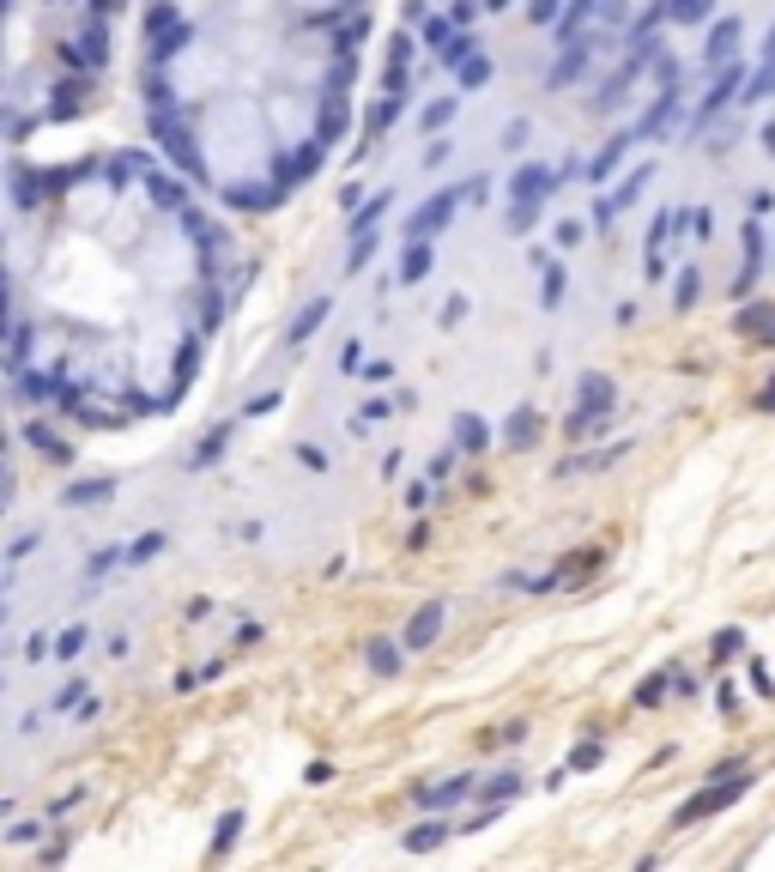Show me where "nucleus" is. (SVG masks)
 <instances>
[{
	"instance_id": "13",
	"label": "nucleus",
	"mask_w": 775,
	"mask_h": 872,
	"mask_svg": "<svg viewBox=\"0 0 775 872\" xmlns=\"http://www.w3.org/2000/svg\"><path fill=\"white\" fill-rule=\"evenodd\" d=\"M327 316H334V297H315V303H304V309H297V321L285 327V339H291V346H304V339L315 334V327H321Z\"/></svg>"
},
{
	"instance_id": "55",
	"label": "nucleus",
	"mask_w": 775,
	"mask_h": 872,
	"mask_svg": "<svg viewBox=\"0 0 775 872\" xmlns=\"http://www.w3.org/2000/svg\"><path fill=\"white\" fill-rule=\"evenodd\" d=\"M79 697H85V679H67V685L55 690V709H67V703H79Z\"/></svg>"
},
{
	"instance_id": "47",
	"label": "nucleus",
	"mask_w": 775,
	"mask_h": 872,
	"mask_svg": "<svg viewBox=\"0 0 775 872\" xmlns=\"http://www.w3.org/2000/svg\"><path fill=\"white\" fill-rule=\"evenodd\" d=\"M236 830H243V812H231V818H219V842H212V855H224L236 842Z\"/></svg>"
},
{
	"instance_id": "2",
	"label": "nucleus",
	"mask_w": 775,
	"mask_h": 872,
	"mask_svg": "<svg viewBox=\"0 0 775 872\" xmlns=\"http://www.w3.org/2000/svg\"><path fill=\"white\" fill-rule=\"evenodd\" d=\"M467 201V182L460 188H437V201H424L418 213L406 218V236H437L442 224H449V218H455V206Z\"/></svg>"
},
{
	"instance_id": "57",
	"label": "nucleus",
	"mask_w": 775,
	"mask_h": 872,
	"mask_svg": "<svg viewBox=\"0 0 775 872\" xmlns=\"http://www.w3.org/2000/svg\"><path fill=\"white\" fill-rule=\"evenodd\" d=\"M297 461H304V467H315V472L327 467V454H321V449H309V442H297Z\"/></svg>"
},
{
	"instance_id": "60",
	"label": "nucleus",
	"mask_w": 775,
	"mask_h": 872,
	"mask_svg": "<svg viewBox=\"0 0 775 872\" xmlns=\"http://www.w3.org/2000/svg\"><path fill=\"white\" fill-rule=\"evenodd\" d=\"M25 552H36V534H18V539H13V552H6V557H13V564H18V557H25Z\"/></svg>"
},
{
	"instance_id": "35",
	"label": "nucleus",
	"mask_w": 775,
	"mask_h": 872,
	"mask_svg": "<svg viewBox=\"0 0 775 872\" xmlns=\"http://www.w3.org/2000/svg\"><path fill=\"white\" fill-rule=\"evenodd\" d=\"M442 836H449V824H424V830H412V836H406V848H412V855H430Z\"/></svg>"
},
{
	"instance_id": "28",
	"label": "nucleus",
	"mask_w": 775,
	"mask_h": 872,
	"mask_svg": "<svg viewBox=\"0 0 775 872\" xmlns=\"http://www.w3.org/2000/svg\"><path fill=\"white\" fill-rule=\"evenodd\" d=\"M455 18H442V13H430L424 18V43H430V49H449V43H455Z\"/></svg>"
},
{
	"instance_id": "40",
	"label": "nucleus",
	"mask_w": 775,
	"mask_h": 872,
	"mask_svg": "<svg viewBox=\"0 0 775 872\" xmlns=\"http://www.w3.org/2000/svg\"><path fill=\"white\" fill-rule=\"evenodd\" d=\"M437 61H442V67H460V61H472V36L460 31L455 43H449V49H437Z\"/></svg>"
},
{
	"instance_id": "24",
	"label": "nucleus",
	"mask_w": 775,
	"mask_h": 872,
	"mask_svg": "<svg viewBox=\"0 0 775 872\" xmlns=\"http://www.w3.org/2000/svg\"><path fill=\"white\" fill-rule=\"evenodd\" d=\"M188 36H194V31H188V25H170V31H158V36H152V61H158V67H164V61H170V55H176V49H182Z\"/></svg>"
},
{
	"instance_id": "52",
	"label": "nucleus",
	"mask_w": 775,
	"mask_h": 872,
	"mask_svg": "<svg viewBox=\"0 0 775 872\" xmlns=\"http://www.w3.org/2000/svg\"><path fill=\"white\" fill-rule=\"evenodd\" d=\"M406 61H412V36H394L388 43V67H406Z\"/></svg>"
},
{
	"instance_id": "36",
	"label": "nucleus",
	"mask_w": 775,
	"mask_h": 872,
	"mask_svg": "<svg viewBox=\"0 0 775 872\" xmlns=\"http://www.w3.org/2000/svg\"><path fill=\"white\" fill-rule=\"evenodd\" d=\"M697 291H703V279H697V267H685V273L673 279V303H678V309H691Z\"/></svg>"
},
{
	"instance_id": "23",
	"label": "nucleus",
	"mask_w": 775,
	"mask_h": 872,
	"mask_svg": "<svg viewBox=\"0 0 775 872\" xmlns=\"http://www.w3.org/2000/svg\"><path fill=\"white\" fill-rule=\"evenodd\" d=\"M146 176V188H152V201L158 206H170V213H182V188L170 182V176H158V170H140Z\"/></svg>"
},
{
	"instance_id": "21",
	"label": "nucleus",
	"mask_w": 775,
	"mask_h": 872,
	"mask_svg": "<svg viewBox=\"0 0 775 872\" xmlns=\"http://www.w3.org/2000/svg\"><path fill=\"white\" fill-rule=\"evenodd\" d=\"M400 109H406V91H382V103L370 109V140L382 134V128H394V121H400Z\"/></svg>"
},
{
	"instance_id": "4",
	"label": "nucleus",
	"mask_w": 775,
	"mask_h": 872,
	"mask_svg": "<svg viewBox=\"0 0 775 872\" xmlns=\"http://www.w3.org/2000/svg\"><path fill=\"white\" fill-rule=\"evenodd\" d=\"M739 91H745V67H739V61H727V73H715V85H708V98H703V109H697V121L721 116L727 103H745Z\"/></svg>"
},
{
	"instance_id": "15",
	"label": "nucleus",
	"mask_w": 775,
	"mask_h": 872,
	"mask_svg": "<svg viewBox=\"0 0 775 872\" xmlns=\"http://www.w3.org/2000/svg\"><path fill=\"white\" fill-rule=\"evenodd\" d=\"M485 442H491V424L479 419V412H460L455 419V449L460 454H485Z\"/></svg>"
},
{
	"instance_id": "27",
	"label": "nucleus",
	"mask_w": 775,
	"mask_h": 872,
	"mask_svg": "<svg viewBox=\"0 0 775 872\" xmlns=\"http://www.w3.org/2000/svg\"><path fill=\"white\" fill-rule=\"evenodd\" d=\"M224 442H231V424H219V431H212V436H206V442H201V449H194V454H188V467H212V461H219V454H224Z\"/></svg>"
},
{
	"instance_id": "34",
	"label": "nucleus",
	"mask_w": 775,
	"mask_h": 872,
	"mask_svg": "<svg viewBox=\"0 0 775 872\" xmlns=\"http://www.w3.org/2000/svg\"><path fill=\"white\" fill-rule=\"evenodd\" d=\"M515 794H522V775H515V770H503V775H497V782H491L485 805H509V800H515Z\"/></svg>"
},
{
	"instance_id": "54",
	"label": "nucleus",
	"mask_w": 775,
	"mask_h": 872,
	"mask_svg": "<svg viewBox=\"0 0 775 872\" xmlns=\"http://www.w3.org/2000/svg\"><path fill=\"white\" fill-rule=\"evenodd\" d=\"M666 685H673V679H666V672H660V679H648V685L636 690V703H642V709H648V703H660V690H666Z\"/></svg>"
},
{
	"instance_id": "20",
	"label": "nucleus",
	"mask_w": 775,
	"mask_h": 872,
	"mask_svg": "<svg viewBox=\"0 0 775 872\" xmlns=\"http://www.w3.org/2000/svg\"><path fill=\"white\" fill-rule=\"evenodd\" d=\"M346 121H352V109H346V91H339V98L321 103V134H315V140H327V146H334V140L346 134Z\"/></svg>"
},
{
	"instance_id": "41",
	"label": "nucleus",
	"mask_w": 775,
	"mask_h": 872,
	"mask_svg": "<svg viewBox=\"0 0 775 872\" xmlns=\"http://www.w3.org/2000/svg\"><path fill=\"white\" fill-rule=\"evenodd\" d=\"M85 91H91V79H67V85H61V116L85 109Z\"/></svg>"
},
{
	"instance_id": "9",
	"label": "nucleus",
	"mask_w": 775,
	"mask_h": 872,
	"mask_svg": "<svg viewBox=\"0 0 775 872\" xmlns=\"http://www.w3.org/2000/svg\"><path fill=\"white\" fill-rule=\"evenodd\" d=\"M594 18H606V0H570V6H563V18H557V43H575Z\"/></svg>"
},
{
	"instance_id": "14",
	"label": "nucleus",
	"mask_w": 775,
	"mask_h": 872,
	"mask_svg": "<svg viewBox=\"0 0 775 872\" xmlns=\"http://www.w3.org/2000/svg\"><path fill=\"white\" fill-rule=\"evenodd\" d=\"M630 146H636V134H630V128H624V134H612L606 146H600V158H588V170H582V176H588V182H600L612 164H624V151H630Z\"/></svg>"
},
{
	"instance_id": "16",
	"label": "nucleus",
	"mask_w": 775,
	"mask_h": 872,
	"mask_svg": "<svg viewBox=\"0 0 775 872\" xmlns=\"http://www.w3.org/2000/svg\"><path fill=\"white\" fill-rule=\"evenodd\" d=\"M733 49H739V18H721L715 31H708V67H721V61H733Z\"/></svg>"
},
{
	"instance_id": "26",
	"label": "nucleus",
	"mask_w": 775,
	"mask_h": 872,
	"mask_svg": "<svg viewBox=\"0 0 775 872\" xmlns=\"http://www.w3.org/2000/svg\"><path fill=\"white\" fill-rule=\"evenodd\" d=\"M455 73H460V91H479V85H491L497 67H491V55H472V61H460Z\"/></svg>"
},
{
	"instance_id": "61",
	"label": "nucleus",
	"mask_w": 775,
	"mask_h": 872,
	"mask_svg": "<svg viewBox=\"0 0 775 872\" xmlns=\"http://www.w3.org/2000/svg\"><path fill=\"white\" fill-rule=\"evenodd\" d=\"M763 151H770V158H775V121H770V128H763Z\"/></svg>"
},
{
	"instance_id": "39",
	"label": "nucleus",
	"mask_w": 775,
	"mask_h": 872,
	"mask_svg": "<svg viewBox=\"0 0 775 872\" xmlns=\"http://www.w3.org/2000/svg\"><path fill=\"white\" fill-rule=\"evenodd\" d=\"M533 218H540V201H515V206H509V231H515V236L533 231Z\"/></svg>"
},
{
	"instance_id": "19",
	"label": "nucleus",
	"mask_w": 775,
	"mask_h": 872,
	"mask_svg": "<svg viewBox=\"0 0 775 872\" xmlns=\"http://www.w3.org/2000/svg\"><path fill=\"white\" fill-rule=\"evenodd\" d=\"M224 201H231V206H243V213H273V206H279V188H254V182L243 188V182H236L231 194H224Z\"/></svg>"
},
{
	"instance_id": "51",
	"label": "nucleus",
	"mask_w": 775,
	"mask_h": 872,
	"mask_svg": "<svg viewBox=\"0 0 775 872\" xmlns=\"http://www.w3.org/2000/svg\"><path fill=\"white\" fill-rule=\"evenodd\" d=\"M503 146H509V151H527V121H522V116L503 128Z\"/></svg>"
},
{
	"instance_id": "44",
	"label": "nucleus",
	"mask_w": 775,
	"mask_h": 872,
	"mask_svg": "<svg viewBox=\"0 0 775 872\" xmlns=\"http://www.w3.org/2000/svg\"><path fill=\"white\" fill-rule=\"evenodd\" d=\"M170 25H176V6H170V0H158L152 13H146V36H158V31H170Z\"/></svg>"
},
{
	"instance_id": "46",
	"label": "nucleus",
	"mask_w": 775,
	"mask_h": 872,
	"mask_svg": "<svg viewBox=\"0 0 775 872\" xmlns=\"http://www.w3.org/2000/svg\"><path fill=\"white\" fill-rule=\"evenodd\" d=\"M164 552V534H146V539H134V545H128V557H134V564H146V557H158Z\"/></svg>"
},
{
	"instance_id": "53",
	"label": "nucleus",
	"mask_w": 775,
	"mask_h": 872,
	"mask_svg": "<svg viewBox=\"0 0 775 872\" xmlns=\"http://www.w3.org/2000/svg\"><path fill=\"white\" fill-rule=\"evenodd\" d=\"M557 249H582V224H575V218L557 224Z\"/></svg>"
},
{
	"instance_id": "3",
	"label": "nucleus",
	"mask_w": 775,
	"mask_h": 872,
	"mask_svg": "<svg viewBox=\"0 0 775 872\" xmlns=\"http://www.w3.org/2000/svg\"><path fill=\"white\" fill-rule=\"evenodd\" d=\"M152 134L164 140V151H170V158H176V164L188 170V176H201V151H194V140L182 134V121L170 116V109H152Z\"/></svg>"
},
{
	"instance_id": "50",
	"label": "nucleus",
	"mask_w": 775,
	"mask_h": 872,
	"mask_svg": "<svg viewBox=\"0 0 775 872\" xmlns=\"http://www.w3.org/2000/svg\"><path fill=\"white\" fill-rule=\"evenodd\" d=\"M109 497V485H73L67 491V503H103Z\"/></svg>"
},
{
	"instance_id": "30",
	"label": "nucleus",
	"mask_w": 775,
	"mask_h": 872,
	"mask_svg": "<svg viewBox=\"0 0 775 872\" xmlns=\"http://www.w3.org/2000/svg\"><path fill=\"white\" fill-rule=\"evenodd\" d=\"M455 109H460V98H437L430 109H424V134H442V128L455 121Z\"/></svg>"
},
{
	"instance_id": "32",
	"label": "nucleus",
	"mask_w": 775,
	"mask_h": 872,
	"mask_svg": "<svg viewBox=\"0 0 775 872\" xmlns=\"http://www.w3.org/2000/svg\"><path fill=\"white\" fill-rule=\"evenodd\" d=\"M545 291H540V303L545 309H557V303H563V291H570V279H563V267H552V261H545Z\"/></svg>"
},
{
	"instance_id": "38",
	"label": "nucleus",
	"mask_w": 775,
	"mask_h": 872,
	"mask_svg": "<svg viewBox=\"0 0 775 872\" xmlns=\"http://www.w3.org/2000/svg\"><path fill=\"white\" fill-rule=\"evenodd\" d=\"M370 667L394 679V672H400V649H394V642H370Z\"/></svg>"
},
{
	"instance_id": "17",
	"label": "nucleus",
	"mask_w": 775,
	"mask_h": 872,
	"mask_svg": "<svg viewBox=\"0 0 775 872\" xmlns=\"http://www.w3.org/2000/svg\"><path fill=\"white\" fill-rule=\"evenodd\" d=\"M533 436H540V412H533V406H515L509 424H503V442H509V449H527Z\"/></svg>"
},
{
	"instance_id": "1",
	"label": "nucleus",
	"mask_w": 775,
	"mask_h": 872,
	"mask_svg": "<svg viewBox=\"0 0 775 872\" xmlns=\"http://www.w3.org/2000/svg\"><path fill=\"white\" fill-rule=\"evenodd\" d=\"M745 788H751V775H745V763H721V770H715V782H708L703 794H691V800H685V805H678V812H673V824H678V830H685V824L708 818V812H727V805L739 800Z\"/></svg>"
},
{
	"instance_id": "5",
	"label": "nucleus",
	"mask_w": 775,
	"mask_h": 872,
	"mask_svg": "<svg viewBox=\"0 0 775 872\" xmlns=\"http://www.w3.org/2000/svg\"><path fill=\"white\" fill-rule=\"evenodd\" d=\"M557 182H563V176H557L552 164H522L515 176H509V194H515V201H540L545 206V194H552Z\"/></svg>"
},
{
	"instance_id": "48",
	"label": "nucleus",
	"mask_w": 775,
	"mask_h": 872,
	"mask_svg": "<svg viewBox=\"0 0 775 872\" xmlns=\"http://www.w3.org/2000/svg\"><path fill=\"white\" fill-rule=\"evenodd\" d=\"M449 151H455V146H449V140H442V134H430V146H424V170L449 164Z\"/></svg>"
},
{
	"instance_id": "49",
	"label": "nucleus",
	"mask_w": 775,
	"mask_h": 872,
	"mask_svg": "<svg viewBox=\"0 0 775 872\" xmlns=\"http://www.w3.org/2000/svg\"><path fill=\"white\" fill-rule=\"evenodd\" d=\"M745 649V630H721L715 637V660H727V654H739Z\"/></svg>"
},
{
	"instance_id": "37",
	"label": "nucleus",
	"mask_w": 775,
	"mask_h": 872,
	"mask_svg": "<svg viewBox=\"0 0 775 872\" xmlns=\"http://www.w3.org/2000/svg\"><path fill=\"white\" fill-rule=\"evenodd\" d=\"M25 436H31V449L55 454V461H67V442H55V431H49V424H31V431H25Z\"/></svg>"
},
{
	"instance_id": "25",
	"label": "nucleus",
	"mask_w": 775,
	"mask_h": 872,
	"mask_svg": "<svg viewBox=\"0 0 775 872\" xmlns=\"http://www.w3.org/2000/svg\"><path fill=\"white\" fill-rule=\"evenodd\" d=\"M739 334H763V346H775V309H763V303H758V309H745Z\"/></svg>"
},
{
	"instance_id": "42",
	"label": "nucleus",
	"mask_w": 775,
	"mask_h": 872,
	"mask_svg": "<svg viewBox=\"0 0 775 872\" xmlns=\"http://www.w3.org/2000/svg\"><path fill=\"white\" fill-rule=\"evenodd\" d=\"M563 6H570V0H527V18H533V25H552V18H563Z\"/></svg>"
},
{
	"instance_id": "43",
	"label": "nucleus",
	"mask_w": 775,
	"mask_h": 872,
	"mask_svg": "<svg viewBox=\"0 0 775 872\" xmlns=\"http://www.w3.org/2000/svg\"><path fill=\"white\" fill-rule=\"evenodd\" d=\"M116 557H121V552H116V545H103V552H98V557H91V564H85V582H103V576L116 570Z\"/></svg>"
},
{
	"instance_id": "8",
	"label": "nucleus",
	"mask_w": 775,
	"mask_h": 872,
	"mask_svg": "<svg viewBox=\"0 0 775 872\" xmlns=\"http://www.w3.org/2000/svg\"><path fill=\"white\" fill-rule=\"evenodd\" d=\"M430 267H437V249H430V236H406L400 285H418V279H430Z\"/></svg>"
},
{
	"instance_id": "10",
	"label": "nucleus",
	"mask_w": 775,
	"mask_h": 872,
	"mask_svg": "<svg viewBox=\"0 0 775 872\" xmlns=\"http://www.w3.org/2000/svg\"><path fill=\"white\" fill-rule=\"evenodd\" d=\"M588 55H594V49H588V36H575V43H563V55H557V67H552V79H545V85H552V91L575 85V79H582V67H588Z\"/></svg>"
},
{
	"instance_id": "59",
	"label": "nucleus",
	"mask_w": 775,
	"mask_h": 872,
	"mask_svg": "<svg viewBox=\"0 0 775 872\" xmlns=\"http://www.w3.org/2000/svg\"><path fill=\"white\" fill-rule=\"evenodd\" d=\"M751 685H758V690H775V679H770V667H763V660H751Z\"/></svg>"
},
{
	"instance_id": "58",
	"label": "nucleus",
	"mask_w": 775,
	"mask_h": 872,
	"mask_svg": "<svg viewBox=\"0 0 775 872\" xmlns=\"http://www.w3.org/2000/svg\"><path fill=\"white\" fill-rule=\"evenodd\" d=\"M430 485H437V479H424V485H412V491H406V503H412V509H424V503H430Z\"/></svg>"
},
{
	"instance_id": "31",
	"label": "nucleus",
	"mask_w": 775,
	"mask_h": 872,
	"mask_svg": "<svg viewBox=\"0 0 775 872\" xmlns=\"http://www.w3.org/2000/svg\"><path fill=\"white\" fill-rule=\"evenodd\" d=\"M85 642H91V624H67V630L55 637V654H61V660H73V654H79Z\"/></svg>"
},
{
	"instance_id": "18",
	"label": "nucleus",
	"mask_w": 775,
	"mask_h": 872,
	"mask_svg": "<svg viewBox=\"0 0 775 872\" xmlns=\"http://www.w3.org/2000/svg\"><path fill=\"white\" fill-rule=\"evenodd\" d=\"M467 794H472V775H449V782L418 788V800H424V805H455V800H467Z\"/></svg>"
},
{
	"instance_id": "33",
	"label": "nucleus",
	"mask_w": 775,
	"mask_h": 872,
	"mask_svg": "<svg viewBox=\"0 0 775 872\" xmlns=\"http://www.w3.org/2000/svg\"><path fill=\"white\" fill-rule=\"evenodd\" d=\"M666 18L673 25H697V18H708V0H666Z\"/></svg>"
},
{
	"instance_id": "6",
	"label": "nucleus",
	"mask_w": 775,
	"mask_h": 872,
	"mask_svg": "<svg viewBox=\"0 0 775 872\" xmlns=\"http://www.w3.org/2000/svg\"><path fill=\"white\" fill-rule=\"evenodd\" d=\"M648 182H655V164H636V170H630V176H624V182L606 194V201H600V224H606V218H618L624 206H636V201H642V188H648Z\"/></svg>"
},
{
	"instance_id": "45",
	"label": "nucleus",
	"mask_w": 775,
	"mask_h": 872,
	"mask_svg": "<svg viewBox=\"0 0 775 872\" xmlns=\"http://www.w3.org/2000/svg\"><path fill=\"white\" fill-rule=\"evenodd\" d=\"M745 267H763V231H758V218L745 224Z\"/></svg>"
},
{
	"instance_id": "29",
	"label": "nucleus",
	"mask_w": 775,
	"mask_h": 872,
	"mask_svg": "<svg viewBox=\"0 0 775 872\" xmlns=\"http://www.w3.org/2000/svg\"><path fill=\"white\" fill-rule=\"evenodd\" d=\"M388 206H394V194H376V201H370V206H357V213H352V236H364V231H376V218H382V213H388Z\"/></svg>"
},
{
	"instance_id": "7",
	"label": "nucleus",
	"mask_w": 775,
	"mask_h": 872,
	"mask_svg": "<svg viewBox=\"0 0 775 872\" xmlns=\"http://www.w3.org/2000/svg\"><path fill=\"white\" fill-rule=\"evenodd\" d=\"M61 61H67V67H103V61H109V36H103V25H91V31L73 36L67 49H61Z\"/></svg>"
},
{
	"instance_id": "56",
	"label": "nucleus",
	"mask_w": 775,
	"mask_h": 872,
	"mask_svg": "<svg viewBox=\"0 0 775 872\" xmlns=\"http://www.w3.org/2000/svg\"><path fill=\"white\" fill-rule=\"evenodd\" d=\"M479 6H485V0H455V13H449V18H455V25H472V13H479Z\"/></svg>"
},
{
	"instance_id": "11",
	"label": "nucleus",
	"mask_w": 775,
	"mask_h": 872,
	"mask_svg": "<svg viewBox=\"0 0 775 872\" xmlns=\"http://www.w3.org/2000/svg\"><path fill=\"white\" fill-rule=\"evenodd\" d=\"M612 400H618L612 376H582V406H575V412H588V419H606Z\"/></svg>"
},
{
	"instance_id": "22",
	"label": "nucleus",
	"mask_w": 775,
	"mask_h": 872,
	"mask_svg": "<svg viewBox=\"0 0 775 872\" xmlns=\"http://www.w3.org/2000/svg\"><path fill=\"white\" fill-rule=\"evenodd\" d=\"M194 369H201V339H182V346H176V388H170L164 400H176V394H182V382L194 376Z\"/></svg>"
},
{
	"instance_id": "12",
	"label": "nucleus",
	"mask_w": 775,
	"mask_h": 872,
	"mask_svg": "<svg viewBox=\"0 0 775 872\" xmlns=\"http://www.w3.org/2000/svg\"><path fill=\"white\" fill-rule=\"evenodd\" d=\"M437 630H442V600H430V606L412 612V624H406V649H430Z\"/></svg>"
}]
</instances>
